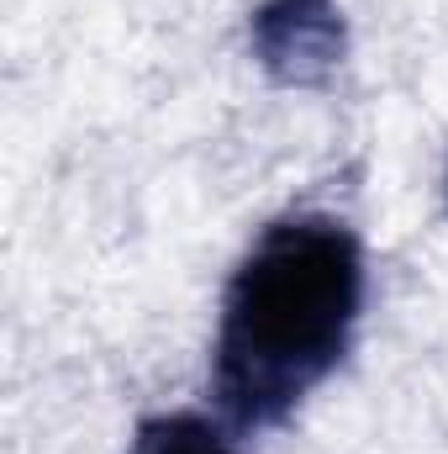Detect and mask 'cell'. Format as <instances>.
Instances as JSON below:
<instances>
[{
  "label": "cell",
  "mask_w": 448,
  "mask_h": 454,
  "mask_svg": "<svg viewBox=\"0 0 448 454\" xmlns=\"http://www.w3.org/2000/svg\"><path fill=\"white\" fill-rule=\"evenodd\" d=\"M364 243L328 212L269 223L237 259L212 343V396L237 434L280 428L353 343Z\"/></svg>",
  "instance_id": "1"
},
{
  "label": "cell",
  "mask_w": 448,
  "mask_h": 454,
  "mask_svg": "<svg viewBox=\"0 0 448 454\" xmlns=\"http://www.w3.org/2000/svg\"><path fill=\"white\" fill-rule=\"evenodd\" d=\"M248 48L274 85L322 90L343 69L348 27L337 0H264L248 21Z\"/></svg>",
  "instance_id": "2"
},
{
  "label": "cell",
  "mask_w": 448,
  "mask_h": 454,
  "mask_svg": "<svg viewBox=\"0 0 448 454\" xmlns=\"http://www.w3.org/2000/svg\"><path fill=\"white\" fill-rule=\"evenodd\" d=\"M232 434L237 428L212 412H158L137 423L127 454H243Z\"/></svg>",
  "instance_id": "3"
},
{
  "label": "cell",
  "mask_w": 448,
  "mask_h": 454,
  "mask_svg": "<svg viewBox=\"0 0 448 454\" xmlns=\"http://www.w3.org/2000/svg\"><path fill=\"white\" fill-rule=\"evenodd\" d=\"M444 185H448V180H444Z\"/></svg>",
  "instance_id": "4"
}]
</instances>
